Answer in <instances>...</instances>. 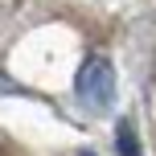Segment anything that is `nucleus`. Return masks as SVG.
Wrapping results in <instances>:
<instances>
[{"label":"nucleus","instance_id":"1","mask_svg":"<svg viewBox=\"0 0 156 156\" xmlns=\"http://www.w3.org/2000/svg\"><path fill=\"white\" fill-rule=\"evenodd\" d=\"M74 90H78V99L86 107L103 111L115 99V70H111V62L107 58H86L78 66V74H74Z\"/></svg>","mask_w":156,"mask_h":156},{"label":"nucleus","instance_id":"2","mask_svg":"<svg viewBox=\"0 0 156 156\" xmlns=\"http://www.w3.org/2000/svg\"><path fill=\"white\" fill-rule=\"evenodd\" d=\"M119 152L123 156H140V144L132 136V123H119Z\"/></svg>","mask_w":156,"mask_h":156}]
</instances>
